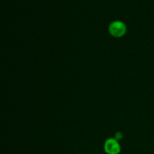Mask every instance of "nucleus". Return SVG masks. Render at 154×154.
<instances>
[{
    "label": "nucleus",
    "mask_w": 154,
    "mask_h": 154,
    "mask_svg": "<svg viewBox=\"0 0 154 154\" xmlns=\"http://www.w3.org/2000/svg\"><path fill=\"white\" fill-rule=\"evenodd\" d=\"M108 31L110 34L115 38L123 37L127 31L126 24L120 20H116L110 23L108 26Z\"/></svg>",
    "instance_id": "1"
},
{
    "label": "nucleus",
    "mask_w": 154,
    "mask_h": 154,
    "mask_svg": "<svg viewBox=\"0 0 154 154\" xmlns=\"http://www.w3.org/2000/svg\"><path fill=\"white\" fill-rule=\"evenodd\" d=\"M105 151L108 154H119L121 150L120 144L115 138H108L105 141Z\"/></svg>",
    "instance_id": "2"
},
{
    "label": "nucleus",
    "mask_w": 154,
    "mask_h": 154,
    "mask_svg": "<svg viewBox=\"0 0 154 154\" xmlns=\"http://www.w3.org/2000/svg\"><path fill=\"white\" fill-rule=\"evenodd\" d=\"M123 133L120 132H118L115 134V138H115L116 140H121L122 138H123Z\"/></svg>",
    "instance_id": "3"
}]
</instances>
